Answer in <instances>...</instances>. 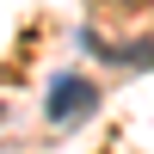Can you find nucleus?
<instances>
[{
    "label": "nucleus",
    "instance_id": "1",
    "mask_svg": "<svg viewBox=\"0 0 154 154\" xmlns=\"http://www.w3.org/2000/svg\"><path fill=\"white\" fill-rule=\"evenodd\" d=\"M99 105V86L80 80V74H56L49 80V99H43V117L56 123V130H74V123H86Z\"/></svg>",
    "mask_w": 154,
    "mask_h": 154
}]
</instances>
